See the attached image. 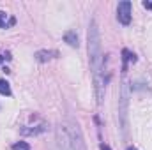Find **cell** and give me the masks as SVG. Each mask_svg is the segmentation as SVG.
<instances>
[{
  "label": "cell",
  "instance_id": "6da1fadb",
  "mask_svg": "<svg viewBox=\"0 0 152 150\" xmlns=\"http://www.w3.org/2000/svg\"><path fill=\"white\" fill-rule=\"evenodd\" d=\"M87 41H88V62H90V69L94 73V87H96V95H97V103L101 104L103 95H104V78H103V51H101V34H99V27L97 21L92 18L88 23V32H87Z\"/></svg>",
  "mask_w": 152,
  "mask_h": 150
},
{
  "label": "cell",
  "instance_id": "7a4b0ae2",
  "mask_svg": "<svg viewBox=\"0 0 152 150\" xmlns=\"http://www.w3.org/2000/svg\"><path fill=\"white\" fill-rule=\"evenodd\" d=\"M58 150H87L81 129L75 120H66L55 129Z\"/></svg>",
  "mask_w": 152,
  "mask_h": 150
},
{
  "label": "cell",
  "instance_id": "3957f363",
  "mask_svg": "<svg viewBox=\"0 0 152 150\" xmlns=\"http://www.w3.org/2000/svg\"><path fill=\"white\" fill-rule=\"evenodd\" d=\"M127 103H129V85L127 81H124L120 87V99H118V118L124 134L127 131Z\"/></svg>",
  "mask_w": 152,
  "mask_h": 150
},
{
  "label": "cell",
  "instance_id": "277c9868",
  "mask_svg": "<svg viewBox=\"0 0 152 150\" xmlns=\"http://www.w3.org/2000/svg\"><path fill=\"white\" fill-rule=\"evenodd\" d=\"M131 11H133V5H131L129 0L118 2V5H117V20L122 25H129L131 23Z\"/></svg>",
  "mask_w": 152,
  "mask_h": 150
},
{
  "label": "cell",
  "instance_id": "5b68a950",
  "mask_svg": "<svg viewBox=\"0 0 152 150\" xmlns=\"http://www.w3.org/2000/svg\"><path fill=\"white\" fill-rule=\"evenodd\" d=\"M57 57H58V51L57 50H39V51H36V55H34V58L37 62H41V64L50 62V60H53Z\"/></svg>",
  "mask_w": 152,
  "mask_h": 150
},
{
  "label": "cell",
  "instance_id": "8992f818",
  "mask_svg": "<svg viewBox=\"0 0 152 150\" xmlns=\"http://www.w3.org/2000/svg\"><path fill=\"white\" fill-rule=\"evenodd\" d=\"M14 23H16V20H14V18H9V14H7V12L0 11V28H7V27H12Z\"/></svg>",
  "mask_w": 152,
  "mask_h": 150
},
{
  "label": "cell",
  "instance_id": "52a82bcc",
  "mask_svg": "<svg viewBox=\"0 0 152 150\" xmlns=\"http://www.w3.org/2000/svg\"><path fill=\"white\" fill-rule=\"evenodd\" d=\"M64 41L69 44V46H73V48H78V36H76L75 30H67L66 34H64Z\"/></svg>",
  "mask_w": 152,
  "mask_h": 150
},
{
  "label": "cell",
  "instance_id": "ba28073f",
  "mask_svg": "<svg viewBox=\"0 0 152 150\" xmlns=\"http://www.w3.org/2000/svg\"><path fill=\"white\" fill-rule=\"evenodd\" d=\"M0 94H2V95H5V97H11V95H12L11 85H9L5 79H0Z\"/></svg>",
  "mask_w": 152,
  "mask_h": 150
},
{
  "label": "cell",
  "instance_id": "9c48e42d",
  "mask_svg": "<svg viewBox=\"0 0 152 150\" xmlns=\"http://www.w3.org/2000/svg\"><path fill=\"white\" fill-rule=\"evenodd\" d=\"M122 55H124V71H126L127 69V62H136V57L129 50H122Z\"/></svg>",
  "mask_w": 152,
  "mask_h": 150
},
{
  "label": "cell",
  "instance_id": "30bf717a",
  "mask_svg": "<svg viewBox=\"0 0 152 150\" xmlns=\"http://www.w3.org/2000/svg\"><path fill=\"white\" fill-rule=\"evenodd\" d=\"M12 150H30V147H28V143H25V141H18V143L12 145Z\"/></svg>",
  "mask_w": 152,
  "mask_h": 150
},
{
  "label": "cell",
  "instance_id": "8fae6325",
  "mask_svg": "<svg viewBox=\"0 0 152 150\" xmlns=\"http://www.w3.org/2000/svg\"><path fill=\"white\" fill-rule=\"evenodd\" d=\"M143 7L152 11V0H143Z\"/></svg>",
  "mask_w": 152,
  "mask_h": 150
},
{
  "label": "cell",
  "instance_id": "7c38bea8",
  "mask_svg": "<svg viewBox=\"0 0 152 150\" xmlns=\"http://www.w3.org/2000/svg\"><path fill=\"white\" fill-rule=\"evenodd\" d=\"M99 149H101V150H112L108 145H106V143H101V145H99Z\"/></svg>",
  "mask_w": 152,
  "mask_h": 150
},
{
  "label": "cell",
  "instance_id": "4fadbf2b",
  "mask_svg": "<svg viewBox=\"0 0 152 150\" xmlns=\"http://www.w3.org/2000/svg\"><path fill=\"white\" fill-rule=\"evenodd\" d=\"M5 58H7V60H9V58H11V57H2V55H0V64H2V62H4V60H5Z\"/></svg>",
  "mask_w": 152,
  "mask_h": 150
},
{
  "label": "cell",
  "instance_id": "5bb4252c",
  "mask_svg": "<svg viewBox=\"0 0 152 150\" xmlns=\"http://www.w3.org/2000/svg\"><path fill=\"white\" fill-rule=\"evenodd\" d=\"M127 150H136V149H133V147H129V149H127Z\"/></svg>",
  "mask_w": 152,
  "mask_h": 150
}]
</instances>
